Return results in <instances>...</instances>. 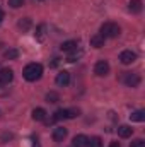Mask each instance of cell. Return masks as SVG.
Returning a JSON list of instances; mask_svg holds the SVG:
<instances>
[{"mask_svg": "<svg viewBox=\"0 0 145 147\" xmlns=\"http://www.w3.org/2000/svg\"><path fill=\"white\" fill-rule=\"evenodd\" d=\"M33 120H34V121H43V120H46V111L43 110V108L33 110Z\"/></svg>", "mask_w": 145, "mask_h": 147, "instance_id": "5bb4252c", "label": "cell"}, {"mask_svg": "<svg viewBox=\"0 0 145 147\" xmlns=\"http://www.w3.org/2000/svg\"><path fill=\"white\" fill-rule=\"evenodd\" d=\"M132 132H133V128H132L130 125H119V127H118V135H119L121 139H128V137L132 135Z\"/></svg>", "mask_w": 145, "mask_h": 147, "instance_id": "8fae6325", "label": "cell"}, {"mask_svg": "<svg viewBox=\"0 0 145 147\" xmlns=\"http://www.w3.org/2000/svg\"><path fill=\"white\" fill-rule=\"evenodd\" d=\"M108 72H109V63L106 60H99L94 67V74L99 75V77H104V75H108Z\"/></svg>", "mask_w": 145, "mask_h": 147, "instance_id": "5b68a950", "label": "cell"}, {"mask_svg": "<svg viewBox=\"0 0 145 147\" xmlns=\"http://www.w3.org/2000/svg\"><path fill=\"white\" fill-rule=\"evenodd\" d=\"M91 46H94V48H103V46H104V38L101 36V34L91 36Z\"/></svg>", "mask_w": 145, "mask_h": 147, "instance_id": "4fadbf2b", "label": "cell"}, {"mask_svg": "<svg viewBox=\"0 0 145 147\" xmlns=\"http://www.w3.org/2000/svg\"><path fill=\"white\" fill-rule=\"evenodd\" d=\"M55 82H56V86H60V87H67L68 82H70V74L67 72V70H62V72L56 75Z\"/></svg>", "mask_w": 145, "mask_h": 147, "instance_id": "8992f818", "label": "cell"}, {"mask_svg": "<svg viewBox=\"0 0 145 147\" xmlns=\"http://www.w3.org/2000/svg\"><path fill=\"white\" fill-rule=\"evenodd\" d=\"M65 118H67V110H56L55 111V116H53V121L65 120Z\"/></svg>", "mask_w": 145, "mask_h": 147, "instance_id": "d6986e66", "label": "cell"}, {"mask_svg": "<svg viewBox=\"0 0 145 147\" xmlns=\"http://www.w3.org/2000/svg\"><path fill=\"white\" fill-rule=\"evenodd\" d=\"M3 17H5V14H3V12L0 10V24H2V21H3Z\"/></svg>", "mask_w": 145, "mask_h": 147, "instance_id": "f1b7e54d", "label": "cell"}, {"mask_svg": "<svg viewBox=\"0 0 145 147\" xmlns=\"http://www.w3.org/2000/svg\"><path fill=\"white\" fill-rule=\"evenodd\" d=\"M7 139H12V135H10V134H5V135L2 137V140H7Z\"/></svg>", "mask_w": 145, "mask_h": 147, "instance_id": "4316f807", "label": "cell"}, {"mask_svg": "<svg viewBox=\"0 0 145 147\" xmlns=\"http://www.w3.org/2000/svg\"><path fill=\"white\" fill-rule=\"evenodd\" d=\"M79 110H67V118H77L79 116Z\"/></svg>", "mask_w": 145, "mask_h": 147, "instance_id": "d4e9b609", "label": "cell"}, {"mask_svg": "<svg viewBox=\"0 0 145 147\" xmlns=\"http://www.w3.org/2000/svg\"><path fill=\"white\" fill-rule=\"evenodd\" d=\"M31 24H33V22H31V19H29V17H22V19L17 22L19 29H22V31H29V29H31Z\"/></svg>", "mask_w": 145, "mask_h": 147, "instance_id": "9a60e30c", "label": "cell"}, {"mask_svg": "<svg viewBox=\"0 0 145 147\" xmlns=\"http://www.w3.org/2000/svg\"><path fill=\"white\" fill-rule=\"evenodd\" d=\"M140 75L138 74H132V72H125V84L128 87H137L140 84Z\"/></svg>", "mask_w": 145, "mask_h": 147, "instance_id": "277c9868", "label": "cell"}, {"mask_svg": "<svg viewBox=\"0 0 145 147\" xmlns=\"http://www.w3.org/2000/svg\"><path fill=\"white\" fill-rule=\"evenodd\" d=\"M87 140H89V139H87L85 135H82V134H80V135H75L73 140H72V146L73 147H87Z\"/></svg>", "mask_w": 145, "mask_h": 147, "instance_id": "7c38bea8", "label": "cell"}, {"mask_svg": "<svg viewBox=\"0 0 145 147\" xmlns=\"http://www.w3.org/2000/svg\"><path fill=\"white\" fill-rule=\"evenodd\" d=\"M128 9H130L132 14H140L142 9H144V3H142V0H130Z\"/></svg>", "mask_w": 145, "mask_h": 147, "instance_id": "30bf717a", "label": "cell"}, {"mask_svg": "<svg viewBox=\"0 0 145 147\" xmlns=\"http://www.w3.org/2000/svg\"><path fill=\"white\" fill-rule=\"evenodd\" d=\"M80 57H82V51H77V50H75V51H72V53L68 55L67 62H70V63H73V62H75V60H79Z\"/></svg>", "mask_w": 145, "mask_h": 147, "instance_id": "ffe728a7", "label": "cell"}, {"mask_svg": "<svg viewBox=\"0 0 145 147\" xmlns=\"http://www.w3.org/2000/svg\"><path fill=\"white\" fill-rule=\"evenodd\" d=\"M65 137H67V128L56 127V128L53 130V140H55V142H63Z\"/></svg>", "mask_w": 145, "mask_h": 147, "instance_id": "ba28073f", "label": "cell"}, {"mask_svg": "<svg viewBox=\"0 0 145 147\" xmlns=\"http://www.w3.org/2000/svg\"><path fill=\"white\" fill-rule=\"evenodd\" d=\"M58 99H60V96H58L56 92H53V91L46 94V101H48V103H56Z\"/></svg>", "mask_w": 145, "mask_h": 147, "instance_id": "44dd1931", "label": "cell"}, {"mask_svg": "<svg viewBox=\"0 0 145 147\" xmlns=\"http://www.w3.org/2000/svg\"><path fill=\"white\" fill-rule=\"evenodd\" d=\"M0 86H3V84H2V82H0Z\"/></svg>", "mask_w": 145, "mask_h": 147, "instance_id": "f546056e", "label": "cell"}, {"mask_svg": "<svg viewBox=\"0 0 145 147\" xmlns=\"http://www.w3.org/2000/svg\"><path fill=\"white\" fill-rule=\"evenodd\" d=\"M22 75H24L26 80L34 82L38 79H41V75H43V65H41V63H29V65L24 67Z\"/></svg>", "mask_w": 145, "mask_h": 147, "instance_id": "6da1fadb", "label": "cell"}, {"mask_svg": "<svg viewBox=\"0 0 145 147\" xmlns=\"http://www.w3.org/2000/svg\"><path fill=\"white\" fill-rule=\"evenodd\" d=\"M130 147H145V140L144 139H135V140L130 144Z\"/></svg>", "mask_w": 145, "mask_h": 147, "instance_id": "603a6c76", "label": "cell"}, {"mask_svg": "<svg viewBox=\"0 0 145 147\" xmlns=\"http://www.w3.org/2000/svg\"><path fill=\"white\" fill-rule=\"evenodd\" d=\"M119 33H121V28L118 26V24H114V22H104L103 26H101V36L104 38H116L119 36Z\"/></svg>", "mask_w": 145, "mask_h": 147, "instance_id": "7a4b0ae2", "label": "cell"}, {"mask_svg": "<svg viewBox=\"0 0 145 147\" xmlns=\"http://www.w3.org/2000/svg\"><path fill=\"white\" fill-rule=\"evenodd\" d=\"M109 147H121V146H119V142H111Z\"/></svg>", "mask_w": 145, "mask_h": 147, "instance_id": "83f0119b", "label": "cell"}, {"mask_svg": "<svg viewBox=\"0 0 145 147\" xmlns=\"http://www.w3.org/2000/svg\"><path fill=\"white\" fill-rule=\"evenodd\" d=\"M87 147H103V140L99 137H92L87 140Z\"/></svg>", "mask_w": 145, "mask_h": 147, "instance_id": "ac0fdd59", "label": "cell"}, {"mask_svg": "<svg viewBox=\"0 0 145 147\" xmlns=\"http://www.w3.org/2000/svg\"><path fill=\"white\" fill-rule=\"evenodd\" d=\"M12 79H14V70L12 69H0V82L2 84H9V82H12Z\"/></svg>", "mask_w": 145, "mask_h": 147, "instance_id": "52a82bcc", "label": "cell"}, {"mask_svg": "<svg viewBox=\"0 0 145 147\" xmlns=\"http://www.w3.org/2000/svg\"><path fill=\"white\" fill-rule=\"evenodd\" d=\"M58 65V58H53V62H51V67H56Z\"/></svg>", "mask_w": 145, "mask_h": 147, "instance_id": "484cf974", "label": "cell"}, {"mask_svg": "<svg viewBox=\"0 0 145 147\" xmlns=\"http://www.w3.org/2000/svg\"><path fill=\"white\" fill-rule=\"evenodd\" d=\"M17 57H19V51L15 48H9L7 51H3V58L5 60H15Z\"/></svg>", "mask_w": 145, "mask_h": 147, "instance_id": "2e32d148", "label": "cell"}, {"mask_svg": "<svg viewBox=\"0 0 145 147\" xmlns=\"http://www.w3.org/2000/svg\"><path fill=\"white\" fill-rule=\"evenodd\" d=\"M130 118H132V121H144L145 120V111L144 110L133 111V113L130 115Z\"/></svg>", "mask_w": 145, "mask_h": 147, "instance_id": "e0dca14e", "label": "cell"}, {"mask_svg": "<svg viewBox=\"0 0 145 147\" xmlns=\"http://www.w3.org/2000/svg\"><path fill=\"white\" fill-rule=\"evenodd\" d=\"M43 31H44V26L41 24V26H39V28H38V29H36V38H38V39H39V41H41V39L44 38V33H43Z\"/></svg>", "mask_w": 145, "mask_h": 147, "instance_id": "cb8c5ba5", "label": "cell"}, {"mask_svg": "<svg viewBox=\"0 0 145 147\" xmlns=\"http://www.w3.org/2000/svg\"><path fill=\"white\" fill-rule=\"evenodd\" d=\"M135 60H137V53L132 51V50H125V51H121V55H119V62H121L123 65H130V63H133Z\"/></svg>", "mask_w": 145, "mask_h": 147, "instance_id": "3957f363", "label": "cell"}, {"mask_svg": "<svg viewBox=\"0 0 145 147\" xmlns=\"http://www.w3.org/2000/svg\"><path fill=\"white\" fill-rule=\"evenodd\" d=\"M77 46H79V43L73 41V39H70V41H63V43L60 45V50L70 53V51H75V50H77Z\"/></svg>", "mask_w": 145, "mask_h": 147, "instance_id": "9c48e42d", "label": "cell"}, {"mask_svg": "<svg viewBox=\"0 0 145 147\" xmlns=\"http://www.w3.org/2000/svg\"><path fill=\"white\" fill-rule=\"evenodd\" d=\"M9 5H10L12 9H19V7L24 5V0H9Z\"/></svg>", "mask_w": 145, "mask_h": 147, "instance_id": "7402d4cb", "label": "cell"}]
</instances>
